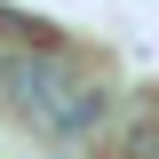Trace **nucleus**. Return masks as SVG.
I'll use <instances>...</instances> for the list:
<instances>
[{
  "mask_svg": "<svg viewBox=\"0 0 159 159\" xmlns=\"http://www.w3.org/2000/svg\"><path fill=\"white\" fill-rule=\"evenodd\" d=\"M111 111H119V88L80 64L72 88H64V103H56V119H48L40 135H56V143H103V135H111Z\"/></svg>",
  "mask_w": 159,
  "mask_h": 159,
  "instance_id": "2",
  "label": "nucleus"
},
{
  "mask_svg": "<svg viewBox=\"0 0 159 159\" xmlns=\"http://www.w3.org/2000/svg\"><path fill=\"white\" fill-rule=\"evenodd\" d=\"M72 72H80V56L64 40H48V48H0V103L16 119H32V127H48L64 88H72Z\"/></svg>",
  "mask_w": 159,
  "mask_h": 159,
  "instance_id": "1",
  "label": "nucleus"
},
{
  "mask_svg": "<svg viewBox=\"0 0 159 159\" xmlns=\"http://www.w3.org/2000/svg\"><path fill=\"white\" fill-rule=\"evenodd\" d=\"M111 159H159V88H135V96L111 111Z\"/></svg>",
  "mask_w": 159,
  "mask_h": 159,
  "instance_id": "3",
  "label": "nucleus"
},
{
  "mask_svg": "<svg viewBox=\"0 0 159 159\" xmlns=\"http://www.w3.org/2000/svg\"><path fill=\"white\" fill-rule=\"evenodd\" d=\"M48 40H64L48 16H24V8H8V0H0V48H48Z\"/></svg>",
  "mask_w": 159,
  "mask_h": 159,
  "instance_id": "4",
  "label": "nucleus"
}]
</instances>
